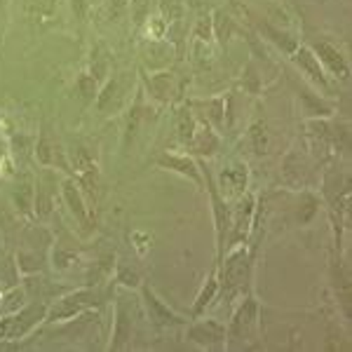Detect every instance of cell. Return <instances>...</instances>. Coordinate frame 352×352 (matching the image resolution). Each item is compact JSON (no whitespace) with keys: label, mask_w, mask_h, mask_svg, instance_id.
Segmentation results:
<instances>
[{"label":"cell","mask_w":352,"mask_h":352,"mask_svg":"<svg viewBox=\"0 0 352 352\" xmlns=\"http://www.w3.org/2000/svg\"><path fill=\"white\" fill-rule=\"evenodd\" d=\"M61 197H64L68 212L80 223L82 232H92L94 230L92 207H87V197H85L82 188L78 186V181L73 179V176H66V179L61 181Z\"/></svg>","instance_id":"8992f818"},{"label":"cell","mask_w":352,"mask_h":352,"mask_svg":"<svg viewBox=\"0 0 352 352\" xmlns=\"http://www.w3.org/2000/svg\"><path fill=\"white\" fill-rule=\"evenodd\" d=\"M197 129V120L195 116H192L190 106H179L174 113V132L176 136H179V141H184V144H188V141L192 139V134H195Z\"/></svg>","instance_id":"44dd1931"},{"label":"cell","mask_w":352,"mask_h":352,"mask_svg":"<svg viewBox=\"0 0 352 352\" xmlns=\"http://www.w3.org/2000/svg\"><path fill=\"white\" fill-rule=\"evenodd\" d=\"M144 87H136L132 101L127 104V116H124V132H122V151L127 153L132 141L141 129V122L146 120V104H144Z\"/></svg>","instance_id":"9c48e42d"},{"label":"cell","mask_w":352,"mask_h":352,"mask_svg":"<svg viewBox=\"0 0 352 352\" xmlns=\"http://www.w3.org/2000/svg\"><path fill=\"white\" fill-rule=\"evenodd\" d=\"M99 87H101V85L96 82L94 76H89L87 71H82L80 76L76 78V92L85 101V104H89V101L96 99V94H99Z\"/></svg>","instance_id":"d4e9b609"},{"label":"cell","mask_w":352,"mask_h":352,"mask_svg":"<svg viewBox=\"0 0 352 352\" xmlns=\"http://www.w3.org/2000/svg\"><path fill=\"white\" fill-rule=\"evenodd\" d=\"M157 10H160V16L167 24H174V21H181L186 16V5L184 0H160L157 3Z\"/></svg>","instance_id":"484cf974"},{"label":"cell","mask_w":352,"mask_h":352,"mask_svg":"<svg viewBox=\"0 0 352 352\" xmlns=\"http://www.w3.org/2000/svg\"><path fill=\"white\" fill-rule=\"evenodd\" d=\"M294 64H296L300 71H303L305 76H308L310 80L317 85V87L329 89V80H327V76H324V68H322L320 59H317L315 52H312L310 47L296 50V52H294Z\"/></svg>","instance_id":"4fadbf2b"},{"label":"cell","mask_w":352,"mask_h":352,"mask_svg":"<svg viewBox=\"0 0 352 352\" xmlns=\"http://www.w3.org/2000/svg\"><path fill=\"white\" fill-rule=\"evenodd\" d=\"M139 56L144 61V71H164L174 61V45L164 38H157V41L146 38L139 47Z\"/></svg>","instance_id":"52a82bcc"},{"label":"cell","mask_w":352,"mask_h":352,"mask_svg":"<svg viewBox=\"0 0 352 352\" xmlns=\"http://www.w3.org/2000/svg\"><path fill=\"white\" fill-rule=\"evenodd\" d=\"M132 89H134V78L132 73H116L109 80L99 87L94 104L96 111L104 113V116H116L120 113L124 106L132 101Z\"/></svg>","instance_id":"7a4b0ae2"},{"label":"cell","mask_w":352,"mask_h":352,"mask_svg":"<svg viewBox=\"0 0 352 352\" xmlns=\"http://www.w3.org/2000/svg\"><path fill=\"white\" fill-rule=\"evenodd\" d=\"M244 270H247V258H244V249H235L226 261L223 268V280L230 287H237L240 282H244Z\"/></svg>","instance_id":"603a6c76"},{"label":"cell","mask_w":352,"mask_h":352,"mask_svg":"<svg viewBox=\"0 0 352 352\" xmlns=\"http://www.w3.org/2000/svg\"><path fill=\"white\" fill-rule=\"evenodd\" d=\"M132 336V317H129L127 308H124L122 300H118L116 305V327H113V338L109 350H124L127 348V340Z\"/></svg>","instance_id":"d6986e66"},{"label":"cell","mask_w":352,"mask_h":352,"mask_svg":"<svg viewBox=\"0 0 352 352\" xmlns=\"http://www.w3.org/2000/svg\"><path fill=\"white\" fill-rule=\"evenodd\" d=\"M118 282L124 287H139V275H136L134 270H129V268H122L120 270V275H118Z\"/></svg>","instance_id":"e575fe53"},{"label":"cell","mask_w":352,"mask_h":352,"mask_svg":"<svg viewBox=\"0 0 352 352\" xmlns=\"http://www.w3.org/2000/svg\"><path fill=\"white\" fill-rule=\"evenodd\" d=\"M157 167L162 169H172V172L186 176V179H190L195 186H200L202 188V172H200V164L192 160L190 155H181V153H162L160 157L155 160Z\"/></svg>","instance_id":"7c38bea8"},{"label":"cell","mask_w":352,"mask_h":352,"mask_svg":"<svg viewBox=\"0 0 352 352\" xmlns=\"http://www.w3.org/2000/svg\"><path fill=\"white\" fill-rule=\"evenodd\" d=\"M99 303V294L94 289H78L61 296L54 305H47V322H66L82 312L92 310Z\"/></svg>","instance_id":"277c9868"},{"label":"cell","mask_w":352,"mask_h":352,"mask_svg":"<svg viewBox=\"0 0 352 352\" xmlns=\"http://www.w3.org/2000/svg\"><path fill=\"white\" fill-rule=\"evenodd\" d=\"M141 80H144L146 92L155 101H160V104H169V99L176 94L174 73H169L167 68H164V71H153V73L141 68Z\"/></svg>","instance_id":"30bf717a"},{"label":"cell","mask_w":352,"mask_h":352,"mask_svg":"<svg viewBox=\"0 0 352 352\" xmlns=\"http://www.w3.org/2000/svg\"><path fill=\"white\" fill-rule=\"evenodd\" d=\"M24 12L33 24H47L59 12V0H24Z\"/></svg>","instance_id":"ffe728a7"},{"label":"cell","mask_w":352,"mask_h":352,"mask_svg":"<svg viewBox=\"0 0 352 352\" xmlns=\"http://www.w3.org/2000/svg\"><path fill=\"white\" fill-rule=\"evenodd\" d=\"M129 10H132L134 26L141 28L151 16V0H129Z\"/></svg>","instance_id":"1f68e13d"},{"label":"cell","mask_w":352,"mask_h":352,"mask_svg":"<svg viewBox=\"0 0 352 352\" xmlns=\"http://www.w3.org/2000/svg\"><path fill=\"white\" fill-rule=\"evenodd\" d=\"M256 320V300L247 298L244 305L237 310V315L232 317V324H230V336H242V333L249 331V327L254 324Z\"/></svg>","instance_id":"7402d4cb"},{"label":"cell","mask_w":352,"mask_h":352,"mask_svg":"<svg viewBox=\"0 0 352 352\" xmlns=\"http://www.w3.org/2000/svg\"><path fill=\"white\" fill-rule=\"evenodd\" d=\"M188 146L195 153H200V155L209 157V155H214V151H217L219 139L209 127H200V124H197V129H195V134H192V139L188 141Z\"/></svg>","instance_id":"cb8c5ba5"},{"label":"cell","mask_w":352,"mask_h":352,"mask_svg":"<svg viewBox=\"0 0 352 352\" xmlns=\"http://www.w3.org/2000/svg\"><path fill=\"white\" fill-rule=\"evenodd\" d=\"M71 8H73V14H76V19L85 21V19H87L89 8H92V3H89V0H71Z\"/></svg>","instance_id":"836d02e7"},{"label":"cell","mask_w":352,"mask_h":352,"mask_svg":"<svg viewBox=\"0 0 352 352\" xmlns=\"http://www.w3.org/2000/svg\"><path fill=\"white\" fill-rule=\"evenodd\" d=\"M207 188L209 195H212V207H214V221H217V247H219V265L223 263V242H226V232L230 228V214H228V204H226L223 197L219 195L217 186H214V179L207 172Z\"/></svg>","instance_id":"8fae6325"},{"label":"cell","mask_w":352,"mask_h":352,"mask_svg":"<svg viewBox=\"0 0 352 352\" xmlns=\"http://www.w3.org/2000/svg\"><path fill=\"white\" fill-rule=\"evenodd\" d=\"M144 303H146V308H148V315L155 327H174L184 322L176 312L169 310L167 305L155 296V292H153L151 287H144Z\"/></svg>","instance_id":"5bb4252c"},{"label":"cell","mask_w":352,"mask_h":352,"mask_svg":"<svg viewBox=\"0 0 352 352\" xmlns=\"http://www.w3.org/2000/svg\"><path fill=\"white\" fill-rule=\"evenodd\" d=\"M188 338L197 345L212 348V345H219L221 340L226 338V329L223 324H219V322H214V320H204L188 329Z\"/></svg>","instance_id":"2e32d148"},{"label":"cell","mask_w":352,"mask_h":352,"mask_svg":"<svg viewBox=\"0 0 352 352\" xmlns=\"http://www.w3.org/2000/svg\"><path fill=\"white\" fill-rule=\"evenodd\" d=\"M12 200L14 207L19 209L24 217H33V202H36V181L31 174H21L16 179L12 188Z\"/></svg>","instance_id":"e0dca14e"},{"label":"cell","mask_w":352,"mask_h":352,"mask_svg":"<svg viewBox=\"0 0 352 352\" xmlns=\"http://www.w3.org/2000/svg\"><path fill=\"white\" fill-rule=\"evenodd\" d=\"M66 153L73 169V179L78 181L87 200L96 204V197H99V151H96V144L87 139H78Z\"/></svg>","instance_id":"6da1fadb"},{"label":"cell","mask_w":352,"mask_h":352,"mask_svg":"<svg viewBox=\"0 0 352 352\" xmlns=\"http://www.w3.org/2000/svg\"><path fill=\"white\" fill-rule=\"evenodd\" d=\"M0 305H3V292H0Z\"/></svg>","instance_id":"8d00e7d4"},{"label":"cell","mask_w":352,"mask_h":352,"mask_svg":"<svg viewBox=\"0 0 352 352\" xmlns=\"http://www.w3.org/2000/svg\"><path fill=\"white\" fill-rule=\"evenodd\" d=\"M89 76H94V80L104 85L111 78V50L106 47V43L96 41L92 45V52H89Z\"/></svg>","instance_id":"ac0fdd59"},{"label":"cell","mask_w":352,"mask_h":352,"mask_svg":"<svg viewBox=\"0 0 352 352\" xmlns=\"http://www.w3.org/2000/svg\"><path fill=\"white\" fill-rule=\"evenodd\" d=\"M249 219H252V197H247V204H240L237 209V219H235V242H240L244 237V232L249 228Z\"/></svg>","instance_id":"f1b7e54d"},{"label":"cell","mask_w":352,"mask_h":352,"mask_svg":"<svg viewBox=\"0 0 352 352\" xmlns=\"http://www.w3.org/2000/svg\"><path fill=\"white\" fill-rule=\"evenodd\" d=\"M45 320H47V303H33L8 317H0V340H19Z\"/></svg>","instance_id":"3957f363"},{"label":"cell","mask_w":352,"mask_h":352,"mask_svg":"<svg viewBox=\"0 0 352 352\" xmlns=\"http://www.w3.org/2000/svg\"><path fill=\"white\" fill-rule=\"evenodd\" d=\"M36 157L43 167H52V169H61L66 172V176H73L71 162H68V153L61 146V141L56 139V134L52 132L50 124H45L41 136L36 141Z\"/></svg>","instance_id":"5b68a950"},{"label":"cell","mask_w":352,"mask_h":352,"mask_svg":"<svg viewBox=\"0 0 352 352\" xmlns=\"http://www.w3.org/2000/svg\"><path fill=\"white\" fill-rule=\"evenodd\" d=\"M217 292H219V280H217V275H212L207 280V285L202 287V292H200V296H197L195 300V308H192V315H200V312L207 308L209 303H212V298L217 296Z\"/></svg>","instance_id":"83f0119b"},{"label":"cell","mask_w":352,"mask_h":352,"mask_svg":"<svg viewBox=\"0 0 352 352\" xmlns=\"http://www.w3.org/2000/svg\"><path fill=\"white\" fill-rule=\"evenodd\" d=\"M214 38V24H212V14H202L197 19L195 28H192V41L197 43H209Z\"/></svg>","instance_id":"f546056e"},{"label":"cell","mask_w":352,"mask_h":352,"mask_svg":"<svg viewBox=\"0 0 352 352\" xmlns=\"http://www.w3.org/2000/svg\"><path fill=\"white\" fill-rule=\"evenodd\" d=\"M127 10H129V0H104V14L111 21H118Z\"/></svg>","instance_id":"d6a6232c"},{"label":"cell","mask_w":352,"mask_h":352,"mask_svg":"<svg viewBox=\"0 0 352 352\" xmlns=\"http://www.w3.org/2000/svg\"><path fill=\"white\" fill-rule=\"evenodd\" d=\"M315 56L322 61V64H327L329 71H331L336 78H340V80H348L350 66H348V61H345V56L338 52V47H333V45L322 41V43L315 45Z\"/></svg>","instance_id":"9a60e30c"},{"label":"cell","mask_w":352,"mask_h":352,"mask_svg":"<svg viewBox=\"0 0 352 352\" xmlns=\"http://www.w3.org/2000/svg\"><path fill=\"white\" fill-rule=\"evenodd\" d=\"M249 139H252V146L258 155L268 153L270 136H268V127H265V122H254L252 127H249Z\"/></svg>","instance_id":"4316f807"},{"label":"cell","mask_w":352,"mask_h":352,"mask_svg":"<svg viewBox=\"0 0 352 352\" xmlns=\"http://www.w3.org/2000/svg\"><path fill=\"white\" fill-rule=\"evenodd\" d=\"M212 24H214V36L219 38L221 45H226V41H228L230 31H232V24H230V16L226 12H217L212 16Z\"/></svg>","instance_id":"4dcf8cb0"},{"label":"cell","mask_w":352,"mask_h":352,"mask_svg":"<svg viewBox=\"0 0 352 352\" xmlns=\"http://www.w3.org/2000/svg\"><path fill=\"white\" fill-rule=\"evenodd\" d=\"M5 24H8V0H0V36L5 31Z\"/></svg>","instance_id":"d590c367"},{"label":"cell","mask_w":352,"mask_h":352,"mask_svg":"<svg viewBox=\"0 0 352 352\" xmlns=\"http://www.w3.org/2000/svg\"><path fill=\"white\" fill-rule=\"evenodd\" d=\"M89 3H92V0H89Z\"/></svg>","instance_id":"74e56055"},{"label":"cell","mask_w":352,"mask_h":352,"mask_svg":"<svg viewBox=\"0 0 352 352\" xmlns=\"http://www.w3.org/2000/svg\"><path fill=\"white\" fill-rule=\"evenodd\" d=\"M56 188H59L56 172L52 167H43L41 176H38V184H36V202H33V214H36V217L45 219L52 214Z\"/></svg>","instance_id":"ba28073f"}]
</instances>
